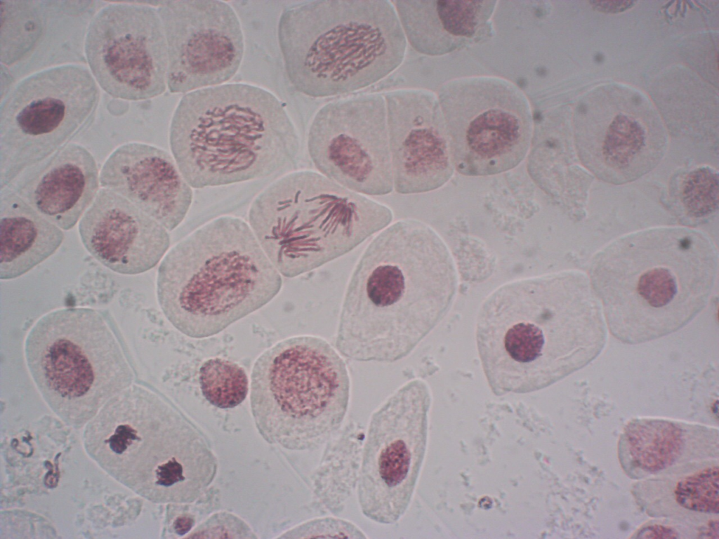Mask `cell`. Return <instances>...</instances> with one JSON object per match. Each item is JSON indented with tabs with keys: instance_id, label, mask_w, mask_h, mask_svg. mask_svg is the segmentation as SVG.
<instances>
[{
	"instance_id": "cell-1",
	"label": "cell",
	"mask_w": 719,
	"mask_h": 539,
	"mask_svg": "<svg viewBox=\"0 0 719 539\" xmlns=\"http://www.w3.org/2000/svg\"><path fill=\"white\" fill-rule=\"evenodd\" d=\"M457 274L450 252L428 225L404 219L367 246L349 280L336 346L357 361L407 356L442 319Z\"/></svg>"
},
{
	"instance_id": "cell-2",
	"label": "cell",
	"mask_w": 719,
	"mask_h": 539,
	"mask_svg": "<svg viewBox=\"0 0 719 539\" xmlns=\"http://www.w3.org/2000/svg\"><path fill=\"white\" fill-rule=\"evenodd\" d=\"M600 303L587 276L565 271L506 284L482 305L476 340L495 383L548 382L594 361L607 341Z\"/></svg>"
},
{
	"instance_id": "cell-3",
	"label": "cell",
	"mask_w": 719,
	"mask_h": 539,
	"mask_svg": "<svg viewBox=\"0 0 719 539\" xmlns=\"http://www.w3.org/2000/svg\"><path fill=\"white\" fill-rule=\"evenodd\" d=\"M718 253L701 232L659 227L622 236L593 258L589 280L607 327L623 343L682 328L707 305Z\"/></svg>"
},
{
	"instance_id": "cell-4",
	"label": "cell",
	"mask_w": 719,
	"mask_h": 539,
	"mask_svg": "<svg viewBox=\"0 0 719 539\" xmlns=\"http://www.w3.org/2000/svg\"><path fill=\"white\" fill-rule=\"evenodd\" d=\"M172 156L191 187L268 177L296 164L300 140L284 103L235 83L185 94L173 115Z\"/></svg>"
},
{
	"instance_id": "cell-5",
	"label": "cell",
	"mask_w": 719,
	"mask_h": 539,
	"mask_svg": "<svg viewBox=\"0 0 719 539\" xmlns=\"http://www.w3.org/2000/svg\"><path fill=\"white\" fill-rule=\"evenodd\" d=\"M88 455L110 476L155 503H187L211 484L216 458L204 435L146 387L131 385L84 427Z\"/></svg>"
},
{
	"instance_id": "cell-6",
	"label": "cell",
	"mask_w": 719,
	"mask_h": 539,
	"mask_svg": "<svg viewBox=\"0 0 719 539\" xmlns=\"http://www.w3.org/2000/svg\"><path fill=\"white\" fill-rule=\"evenodd\" d=\"M281 274L249 225L225 215L198 228L165 255L157 295L165 317L192 338L215 335L271 301Z\"/></svg>"
},
{
	"instance_id": "cell-7",
	"label": "cell",
	"mask_w": 719,
	"mask_h": 539,
	"mask_svg": "<svg viewBox=\"0 0 719 539\" xmlns=\"http://www.w3.org/2000/svg\"><path fill=\"white\" fill-rule=\"evenodd\" d=\"M288 79L327 98L363 89L394 72L407 41L393 2L315 0L286 7L277 26Z\"/></svg>"
},
{
	"instance_id": "cell-8",
	"label": "cell",
	"mask_w": 719,
	"mask_h": 539,
	"mask_svg": "<svg viewBox=\"0 0 719 539\" xmlns=\"http://www.w3.org/2000/svg\"><path fill=\"white\" fill-rule=\"evenodd\" d=\"M249 226L279 273L293 278L355 248L392 222L387 206L312 171L288 173L263 190Z\"/></svg>"
},
{
	"instance_id": "cell-9",
	"label": "cell",
	"mask_w": 719,
	"mask_h": 539,
	"mask_svg": "<svg viewBox=\"0 0 719 539\" xmlns=\"http://www.w3.org/2000/svg\"><path fill=\"white\" fill-rule=\"evenodd\" d=\"M25 355L45 402L76 429L134 379L116 326L92 308L67 307L42 316L27 335Z\"/></svg>"
},
{
	"instance_id": "cell-10",
	"label": "cell",
	"mask_w": 719,
	"mask_h": 539,
	"mask_svg": "<svg viewBox=\"0 0 719 539\" xmlns=\"http://www.w3.org/2000/svg\"><path fill=\"white\" fill-rule=\"evenodd\" d=\"M350 397L346 364L319 337L284 339L253 366L250 406L256 427L268 442L286 449L324 442L343 423Z\"/></svg>"
},
{
	"instance_id": "cell-11",
	"label": "cell",
	"mask_w": 719,
	"mask_h": 539,
	"mask_svg": "<svg viewBox=\"0 0 719 539\" xmlns=\"http://www.w3.org/2000/svg\"><path fill=\"white\" fill-rule=\"evenodd\" d=\"M100 99L90 70L64 65L20 81L0 109V187H8L84 131Z\"/></svg>"
},
{
	"instance_id": "cell-12",
	"label": "cell",
	"mask_w": 719,
	"mask_h": 539,
	"mask_svg": "<svg viewBox=\"0 0 719 539\" xmlns=\"http://www.w3.org/2000/svg\"><path fill=\"white\" fill-rule=\"evenodd\" d=\"M455 170L468 176L516 167L530 146L533 119L526 95L495 76L451 79L438 90Z\"/></svg>"
},
{
	"instance_id": "cell-13",
	"label": "cell",
	"mask_w": 719,
	"mask_h": 539,
	"mask_svg": "<svg viewBox=\"0 0 719 539\" xmlns=\"http://www.w3.org/2000/svg\"><path fill=\"white\" fill-rule=\"evenodd\" d=\"M428 393L418 380L399 387L371 415L357 482L363 515L393 524L410 505L424 453Z\"/></svg>"
},
{
	"instance_id": "cell-14",
	"label": "cell",
	"mask_w": 719,
	"mask_h": 539,
	"mask_svg": "<svg viewBox=\"0 0 719 539\" xmlns=\"http://www.w3.org/2000/svg\"><path fill=\"white\" fill-rule=\"evenodd\" d=\"M308 149L321 174L352 191L382 196L393 190L386 104L379 93L324 105L311 123Z\"/></svg>"
},
{
	"instance_id": "cell-15",
	"label": "cell",
	"mask_w": 719,
	"mask_h": 539,
	"mask_svg": "<svg viewBox=\"0 0 719 539\" xmlns=\"http://www.w3.org/2000/svg\"><path fill=\"white\" fill-rule=\"evenodd\" d=\"M84 51L96 83L113 98L145 100L166 91L167 44L157 8L144 2L105 6L88 25Z\"/></svg>"
},
{
	"instance_id": "cell-16",
	"label": "cell",
	"mask_w": 719,
	"mask_h": 539,
	"mask_svg": "<svg viewBox=\"0 0 719 539\" xmlns=\"http://www.w3.org/2000/svg\"><path fill=\"white\" fill-rule=\"evenodd\" d=\"M157 11L167 44L171 93L221 85L237 73L244 39L230 5L218 0L164 1Z\"/></svg>"
},
{
	"instance_id": "cell-17",
	"label": "cell",
	"mask_w": 719,
	"mask_h": 539,
	"mask_svg": "<svg viewBox=\"0 0 719 539\" xmlns=\"http://www.w3.org/2000/svg\"><path fill=\"white\" fill-rule=\"evenodd\" d=\"M383 96L395 192L420 194L441 187L455 168L437 95L405 88Z\"/></svg>"
},
{
	"instance_id": "cell-18",
	"label": "cell",
	"mask_w": 719,
	"mask_h": 539,
	"mask_svg": "<svg viewBox=\"0 0 719 539\" xmlns=\"http://www.w3.org/2000/svg\"><path fill=\"white\" fill-rule=\"evenodd\" d=\"M601 117L574 120L579 157L595 176L620 185L648 173L660 162L666 149L664 130L657 119L640 117L633 107H613Z\"/></svg>"
},
{
	"instance_id": "cell-19",
	"label": "cell",
	"mask_w": 719,
	"mask_h": 539,
	"mask_svg": "<svg viewBox=\"0 0 719 539\" xmlns=\"http://www.w3.org/2000/svg\"><path fill=\"white\" fill-rule=\"evenodd\" d=\"M86 251L110 270L135 275L154 267L171 244L168 230L121 195L99 190L80 219Z\"/></svg>"
},
{
	"instance_id": "cell-20",
	"label": "cell",
	"mask_w": 719,
	"mask_h": 539,
	"mask_svg": "<svg viewBox=\"0 0 719 539\" xmlns=\"http://www.w3.org/2000/svg\"><path fill=\"white\" fill-rule=\"evenodd\" d=\"M100 184L126 198L168 231L183 221L193 197L173 156L143 142L116 148L101 168Z\"/></svg>"
},
{
	"instance_id": "cell-21",
	"label": "cell",
	"mask_w": 719,
	"mask_h": 539,
	"mask_svg": "<svg viewBox=\"0 0 719 539\" xmlns=\"http://www.w3.org/2000/svg\"><path fill=\"white\" fill-rule=\"evenodd\" d=\"M11 185L17 194L63 230L75 226L100 185L94 157L77 143L65 145L28 168Z\"/></svg>"
},
{
	"instance_id": "cell-22",
	"label": "cell",
	"mask_w": 719,
	"mask_h": 539,
	"mask_svg": "<svg viewBox=\"0 0 719 539\" xmlns=\"http://www.w3.org/2000/svg\"><path fill=\"white\" fill-rule=\"evenodd\" d=\"M716 428L664 418L628 422L618 441V458L629 478L641 480L689 462L718 458Z\"/></svg>"
},
{
	"instance_id": "cell-23",
	"label": "cell",
	"mask_w": 719,
	"mask_h": 539,
	"mask_svg": "<svg viewBox=\"0 0 719 539\" xmlns=\"http://www.w3.org/2000/svg\"><path fill=\"white\" fill-rule=\"evenodd\" d=\"M497 1L397 0L407 41L418 53L441 56L484 42L494 34Z\"/></svg>"
},
{
	"instance_id": "cell-24",
	"label": "cell",
	"mask_w": 719,
	"mask_h": 539,
	"mask_svg": "<svg viewBox=\"0 0 719 539\" xmlns=\"http://www.w3.org/2000/svg\"><path fill=\"white\" fill-rule=\"evenodd\" d=\"M632 493L642 510L655 518L697 522L718 516V458L689 462L638 480Z\"/></svg>"
},
{
	"instance_id": "cell-25",
	"label": "cell",
	"mask_w": 719,
	"mask_h": 539,
	"mask_svg": "<svg viewBox=\"0 0 719 539\" xmlns=\"http://www.w3.org/2000/svg\"><path fill=\"white\" fill-rule=\"evenodd\" d=\"M0 279L30 271L62 244L63 229L46 219L13 189H1Z\"/></svg>"
},
{
	"instance_id": "cell-26",
	"label": "cell",
	"mask_w": 719,
	"mask_h": 539,
	"mask_svg": "<svg viewBox=\"0 0 719 539\" xmlns=\"http://www.w3.org/2000/svg\"><path fill=\"white\" fill-rule=\"evenodd\" d=\"M718 171L700 166L675 175L670 185L669 197L680 215L701 222L718 208Z\"/></svg>"
},
{
	"instance_id": "cell-27",
	"label": "cell",
	"mask_w": 719,
	"mask_h": 539,
	"mask_svg": "<svg viewBox=\"0 0 719 539\" xmlns=\"http://www.w3.org/2000/svg\"><path fill=\"white\" fill-rule=\"evenodd\" d=\"M37 1H1V62L20 60L39 40L42 15Z\"/></svg>"
},
{
	"instance_id": "cell-28",
	"label": "cell",
	"mask_w": 719,
	"mask_h": 539,
	"mask_svg": "<svg viewBox=\"0 0 719 539\" xmlns=\"http://www.w3.org/2000/svg\"><path fill=\"white\" fill-rule=\"evenodd\" d=\"M204 397L220 408H232L244 401L249 392V378L243 367L226 359L204 361L199 371Z\"/></svg>"
},
{
	"instance_id": "cell-29",
	"label": "cell",
	"mask_w": 719,
	"mask_h": 539,
	"mask_svg": "<svg viewBox=\"0 0 719 539\" xmlns=\"http://www.w3.org/2000/svg\"><path fill=\"white\" fill-rule=\"evenodd\" d=\"M284 538H367L365 533L350 521L333 517H319L288 530Z\"/></svg>"
},
{
	"instance_id": "cell-30",
	"label": "cell",
	"mask_w": 719,
	"mask_h": 539,
	"mask_svg": "<svg viewBox=\"0 0 719 539\" xmlns=\"http://www.w3.org/2000/svg\"><path fill=\"white\" fill-rule=\"evenodd\" d=\"M240 518L227 512L213 514L194 530L189 538H255Z\"/></svg>"
},
{
	"instance_id": "cell-31",
	"label": "cell",
	"mask_w": 719,
	"mask_h": 539,
	"mask_svg": "<svg viewBox=\"0 0 719 539\" xmlns=\"http://www.w3.org/2000/svg\"><path fill=\"white\" fill-rule=\"evenodd\" d=\"M635 538H680L675 528L661 524H652L642 527Z\"/></svg>"
},
{
	"instance_id": "cell-32",
	"label": "cell",
	"mask_w": 719,
	"mask_h": 539,
	"mask_svg": "<svg viewBox=\"0 0 719 539\" xmlns=\"http://www.w3.org/2000/svg\"><path fill=\"white\" fill-rule=\"evenodd\" d=\"M194 519L189 516H180L174 521L173 528L179 535L186 533L192 527Z\"/></svg>"
}]
</instances>
